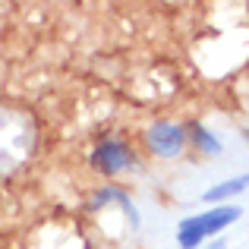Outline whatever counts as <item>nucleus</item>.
I'll return each mask as SVG.
<instances>
[{
	"label": "nucleus",
	"mask_w": 249,
	"mask_h": 249,
	"mask_svg": "<svg viewBox=\"0 0 249 249\" xmlns=\"http://www.w3.org/2000/svg\"><path fill=\"white\" fill-rule=\"evenodd\" d=\"M240 214L243 212H240L237 205H214L212 212H199V214H193V218H183L180 227H177V246L196 249L202 240H208V237H214V233H221L224 227L237 224Z\"/></svg>",
	"instance_id": "f257e3e1"
},
{
	"label": "nucleus",
	"mask_w": 249,
	"mask_h": 249,
	"mask_svg": "<svg viewBox=\"0 0 249 249\" xmlns=\"http://www.w3.org/2000/svg\"><path fill=\"white\" fill-rule=\"evenodd\" d=\"M89 161H91L95 170H101V174H107V177H117V174H123V170H136V155H133V148H129V142L117 139V136L98 142V145L91 148Z\"/></svg>",
	"instance_id": "f03ea898"
},
{
	"label": "nucleus",
	"mask_w": 249,
	"mask_h": 249,
	"mask_svg": "<svg viewBox=\"0 0 249 249\" xmlns=\"http://www.w3.org/2000/svg\"><path fill=\"white\" fill-rule=\"evenodd\" d=\"M145 142L152 148V155H158V158H177L186 145V126H180L174 120H158L148 126Z\"/></svg>",
	"instance_id": "7ed1b4c3"
},
{
	"label": "nucleus",
	"mask_w": 249,
	"mask_h": 249,
	"mask_svg": "<svg viewBox=\"0 0 249 249\" xmlns=\"http://www.w3.org/2000/svg\"><path fill=\"white\" fill-rule=\"evenodd\" d=\"M104 202H117V205L123 208V214H126V221H129V227H133V231H139V227H142V218H139V212H136L133 199H129V196L123 193V189H117V186H104V189H98V193L91 196L89 208H91V212H98V208H101Z\"/></svg>",
	"instance_id": "20e7f679"
},
{
	"label": "nucleus",
	"mask_w": 249,
	"mask_h": 249,
	"mask_svg": "<svg viewBox=\"0 0 249 249\" xmlns=\"http://www.w3.org/2000/svg\"><path fill=\"white\" fill-rule=\"evenodd\" d=\"M246 183H249V177L240 174V177H233V180H224V183H218V186L205 189V193H202V199H205L208 205H218V202H224V199H233V196H240V193L246 189Z\"/></svg>",
	"instance_id": "39448f33"
},
{
	"label": "nucleus",
	"mask_w": 249,
	"mask_h": 249,
	"mask_svg": "<svg viewBox=\"0 0 249 249\" xmlns=\"http://www.w3.org/2000/svg\"><path fill=\"white\" fill-rule=\"evenodd\" d=\"M186 139L193 142V145L199 148L202 155H221V148H224V145H221V139H218V136H214L212 129H205L202 123H193V126L186 129Z\"/></svg>",
	"instance_id": "423d86ee"
},
{
	"label": "nucleus",
	"mask_w": 249,
	"mask_h": 249,
	"mask_svg": "<svg viewBox=\"0 0 249 249\" xmlns=\"http://www.w3.org/2000/svg\"><path fill=\"white\" fill-rule=\"evenodd\" d=\"M208 249H227V243H224V240H214V243L208 246Z\"/></svg>",
	"instance_id": "0eeeda50"
}]
</instances>
